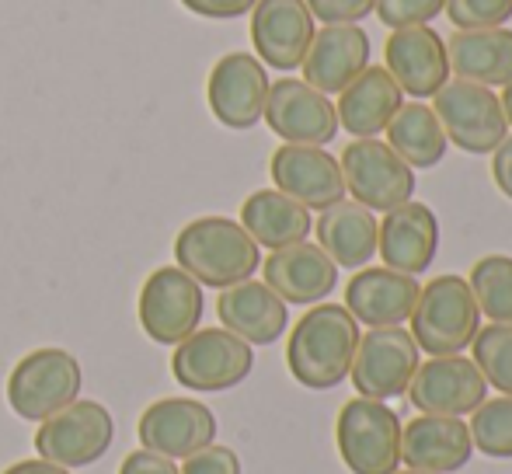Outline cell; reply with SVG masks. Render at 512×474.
I'll list each match as a JSON object with an SVG mask.
<instances>
[{
	"mask_svg": "<svg viewBox=\"0 0 512 474\" xmlns=\"http://www.w3.org/2000/svg\"><path fill=\"white\" fill-rule=\"evenodd\" d=\"M359 339H363L359 321L345 311V304L324 300L293 325L286 342V366L307 391H331L349 380Z\"/></svg>",
	"mask_w": 512,
	"mask_h": 474,
	"instance_id": "1",
	"label": "cell"
},
{
	"mask_svg": "<svg viewBox=\"0 0 512 474\" xmlns=\"http://www.w3.org/2000/svg\"><path fill=\"white\" fill-rule=\"evenodd\" d=\"M175 262L199 286L227 290L262 269V248L251 241V234L237 220L199 217L178 231Z\"/></svg>",
	"mask_w": 512,
	"mask_h": 474,
	"instance_id": "2",
	"label": "cell"
},
{
	"mask_svg": "<svg viewBox=\"0 0 512 474\" xmlns=\"http://www.w3.org/2000/svg\"><path fill=\"white\" fill-rule=\"evenodd\" d=\"M408 332L425 356H464L481 332V311L464 276H436L418 290Z\"/></svg>",
	"mask_w": 512,
	"mask_h": 474,
	"instance_id": "3",
	"label": "cell"
},
{
	"mask_svg": "<svg viewBox=\"0 0 512 474\" xmlns=\"http://www.w3.org/2000/svg\"><path fill=\"white\" fill-rule=\"evenodd\" d=\"M401 415L387 401L352 398L335 422V443L342 464L352 474H398L401 471Z\"/></svg>",
	"mask_w": 512,
	"mask_h": 474,
	"instance_id": "4",
	"label": "cell"
},
{
	"mask_svg": "<svg viewBox=\"0 0 512 474\" xmlns=\"http://www.w3.org/2000/svg\"><path fill=\"white\" fill-rule=\"evenodd\" d=\"M81 363L67 349H35L7 377V401L25 422H46L81 394Z\"/></svg>",
	"mask_w": 512,
	"mask_h": 474,
	"instance_id": "5",
	"label": "cell"
},
{
	"mask_svg": "<svg viewBox=\"0 0 512 474\" xmlns=\"http://www.w3.org/2000/svg\"><path fill=\"white\" fill-rule=\"evenodd\" d=\"M255 370V349L227 328H196L185 342L175 346L171 373L182 387L199 394L230 391L244 384Z\"/></svg>",
	"mask_w": 512,
	"mask_h": 474,
	"instance_id": "6",
	"label": "cell"
},
{
	"mask_svg": "<svg viewBox=\"0 0 512 474\" xmlns=\"http://www.w3.org/2000/svg\"><path fill=\"white\" fill-rule=\"evenodd\" d=\"M432 102H436L432 112H436L446 140L464 154H492L509 136V119L492 88L453 77L432 95Z\"/></svg>",
	"mask_w": 512,
	"mask_h": 474,
	"instance_id": "7",
	"label": "cell"
},
{
	"mask_svg": "<svg viewBox=\"0 0 512 474\" xmlns=\"http://www.w3.org/2000/svg\"><path fill=\"white\" fill-rule=\"evenodd\" d=\"M203 307V286L178 265H161L143 283L136 314H140L147 339H154L157 346H178L199 328Z\"/></svg>",
	"mask_w": 512,
	"mask_h": 474,
	"instance_id": "8",
	"label": "cell"
},
{
	"mask_svg": "<svg viewBox=\"0 0 512 474\" xmlns=\"http://www.w3.org/2000/svg\"><path fill=\"white\" fill-rule=\"evenodd\" d=\"M345 196L373 213H387L415 196V171L387 147V140H352L338 157Z\"/></svg>",
	"mask_w": 512,
	"mask_h": 474,
	"instance_id": "9",
	"label": "cell"
},
{
	"mask_svg": "<svg viewBox=\"0 0 512 474\" xmlns=\"http://www.w3.org/2000/svg\"><path fill=\"white\" fill-rule=\"evenodd\" d=\"M112 440L115 419L102 401H74L42 422L35 433V450L42 461L60 468H88L102 461Z\"/></svg>",
	"mask_w": 512,
	"mask_h": 474,
	"instance_id": "10",
	"label": "cell"
},
{
	"mask_svg": "<svg viewBox=\"0 0 512 474\" xmlns=\"http://www.w3.org/2000/svg\"><path fill=\"white\" fill-rule=\"evenodd\" d=\"M418 363H422V349L415 346L408 328H370L359 339L349 377L359 398L394 401L405 398Z\"/></svg>",
	"mask_w": 512,
	"mask_h": 474,
	"instance_id": "11",
	"label": "cell"
},
{
	"mask_svg": "<svg viewBox=\"0 0 512 474\" xmlns=\"http://www.w3.org/2000/svg\"><path fill=\"white\" fill-rule=\"evenodd\" d=\"M262 119L283 143H300V147H328L338 136L335 102L300 77L269 84Z\"/></svg>",
	"mask_w": 512,
	"mask_h": 474,
	"instance_id": "12",
	"label": "cell"
},
{
	"mask_svg": "<svg viewBox=\"0 0 512 474\" xmlns=\"http://www.w3.org/2000/svg\"><path fill=\"white\" fill-rule=\"evenodd\" d=\"M408 401L418 415H453L464 419L488 398V384L474 359L467 356H432L418 363L408 384Z\"/></svg>",
	"mask_w": 512,
	"mask_h": 474,
	"instance_id": "13",
	"label": "cell"
},
{
	"mask_svg": "<svg viewBox=\"0 0 512 474\" xmlns=\"http://www.w3.org/2000/svg\"><path fill=\"white\" fill-rule=\"evenodd\" d=\"M265 98H269V70L255 53H227L213 63L206 81V102L220 126H258L265 112Z\"/></svg>",
	"mask_w": 512,
	"mask_h": 474,
	"instance_id": "14",
	"label": "cell"
},
{
	"mask_svg": "<svg viewBox=\"0 0 512 474\" xmlns=\"http://www.w3.org/2000/svg\"><path fill=\"white\" fill-rule=\"evenodd\" d=\"M384 70L398 81V88L408 98L425 102L450 81L446 39L432 25L394 28L384 46Z\"/></svg>",
	"mask_w": 512,
	"mask_h": 474,
	"instance_id": "15",
	"label": "cell"
},
{
	"mask_svg": "<svg viewBox=\"0 0 512 474\" xmlns=\"http://www.w3.org/2000/svg\"><path fill=\"white\" fill-rule=\"evenodd\" d=\"M136 433L143 450L185 461L216 440V415L196 398H161L140 415Z\"/></svg>",
	"mask_w": 512,
	"mask_h": 474,
	"instance_id": "16",
	"label": "cell"
},
{
	"mask_svg": "<svg viewBox=\"0 0 512 474\" xmlns=\"http://www.w3.org/2000/svg\"><path fill=\"white\" fill-rule=\"evenodd\" d=\"M317 32L307 0H258L251 7V42L255 56L272 70H300L307 46Z\"/></svg>",
	"mask_w": 512,
	"mask_h": 474,
	"instance_id": "17",
	"label": "cell"
},
{
	"mask_svg": "<svg viewBox=\"0 0 512 474\" xmlns=\"http://www.w3.org/2000/svg\"><path fill=\"white\" fill-rule=\"evenodd\" d=\"M269 175L283 196L297 199L307 210H328V206L345 199V178L338 157H331L324 147H300V143H283L272 154Z\"/></svg>",
	"mask_w": 512,
	"mask_h": 474,
	"instance_id": "18",
	"label": "cell"
},
{
	"mask_svg": "<svg viewBox=\"0 0 512 474\" xmlns=\"http://www.w3.org/2000/svg\"><path fill=\"white\" fill-rule=\"evenodd\" d=\"M370 35L359 25H324L314 32L307 56L300 63V81L317 88L321 95H342L366 67H370Z\"/></svg>",
	"mask_w": 512,
	"mask_h": 474,
	"instance_id": "19",
	"label": "cell"
},
{
	"mask_svg": "<svg viewBox=\"0 0 512 474\" xmlns=\"http://www.w3.org/2000/svg\"><path fill=\"white\" fill-rule=\"evenodd\" d=\"M439 251V220L425 203H408L394 206L380 220L377 234V255L387 269L405 272V276H422L432 269Z\"/></svg>",
	"mask_w": 512,
	"mask_h": 474,
	"instance_id": "20",
	"label": "cell"
},
{
	"mask_svg": "<svg viewBox=\"0 0 512 474\" xmlns=\"http://www.w3.org/2000/svg\"><path fill=\"white\" fill-rule=\"evenodd\" d=\"M262 283L269 290H276L286 304L297 307H314L335 293L338 286V265L324 255L317 244L300 241L290 248L272 251L262 262Z\"/></svg>",
	"mask_w": 512,
	"mask_h": 474,
	"instance_id": "21",
	"label": "cell"
},
{
	"mask_svg": "<svg viewBox=\"0 0 512 474\" xmlns=\"http://www.w3.org/2000/svg\"><path fill=\"white\" fill-rule=\"evenodd\" d=\"M418 290H422V283L415 276L394 272L387 265H380V269L366 265L345 286V311L366 328L405 325L415 311Z\"/></svg>",
	"mask_w": 512,
	"mask_h": 474,
	"instance_id": "22",
	"label": "cell"
},
{
	"mask_svg": "<svg viewBox=\"0 0 512 474\" xmlns=\"http://www.w3.org/2000/svg\"><path fill=\"white\" fill-rule=\"evenodd\" d=\"M216 314H220V325L230 335L248 342L251 349L272 346L290 328V304L276 290H269L265 283H255V279H244V283L220 290Z\"/></svg>",
	"mask_w": 512,
	"mask_h": 474,
	"instance_id": "23",
	"label": "cell"
},
{
	"mask_svg": "<svg viewBox=\"0 0 512 474\" xmlns=\"http://www.w3.org/2000/svg\"><path fill=\"white\" fill-rule=\"evenodd\" d=\"M474 454L471 429L453 415H415L401 429V464L425 474H453Z\"/></svg>",
	"mask_w": 512,
	"mask_h": 474,
	"instance_id": "24",
	"label": "cell"
},
{
	"mask_svg": "<svg viewBox=\"0 0 512 474\" xmlns=\"http://www.w3.org/2000/svg\"><path fill=\"white\" fill-rule=\"evenodd\" d=\"M314 234H317V248H321L338 269L359 272L377 258L380 220H377V213L359 206L356 199H342V203L317 213Z\"/></svg>",
	"mask_w": 512,
	"mask_h": 474,
	"instance_id": "25",
	"label": "cell"
},
{
	"mask_svg": "<svg viewBox=\"0 0 512 474\" xmlns=\"http://www.w3.org/2000/svg\"><path fill=\"white\" fill-rule=\"evenodd\" d=\"M401 105H405V91L398 88V81L384 67H373L370 63L338 95V129L352 133L356 140H373V136H380L391 126V119L398 116Z\"/></svg>",
	"mask_w": 512,
	"mask_h": 474,
	"instance_id": "26",
	"label": "cell"
},
{
	"mask_svg": "<svg viewBox=\"0 0 512 474\" xmlns=\"http://www.w3.org/2000/svg\"><path fill=\"white\" fill-rule=\"evenodd\" d=\"M450 74L481 88L512 84V28H457L446 42Z\"/></svg>",
	"mask_w": 512,
	"mask_h": 474,
	"instance_id": "27",
	"label": "cell"
},
{
	"mask_svg": "<svg viewBox=\"0 0 512 474\" xmlns=\"http://www.w3.org/2000/svg\"><path fill=\"white\" fill-rule=\"evenodd\" d=\"M237 224L251 234V241H255L258 248H269V251L307 241L310 231H314V220H310L307 206L283 196L279 189L251 192V196L244 199L241 220H237Z\"/></svg>",
	"mask_w": 512,
	"mask_h": 474,
	"instance_id": "28",
	"label": "cell"
},
{
	"mask_svg": "<svg viewBox=\"0 0 512 474\" xmlns=\"http://www.w3.org/2000/svg\"><path fill=\"white\" fill-rule=\"evenodd\" d=\"M384 133H387V147H391L411 171L436 168L446 157V150H450V140H446L436 112L425 102L401 105L398 116L391 119V126H387Z\"/></svg>",
	"mask_w": 512,
	"mask_h": 474,
	"instance_id": "29",
	"label": "cell"
},
{
	"mask_svg": "<svg viewBox=\"0 0 512 474\" xmlns=\"http://www.w3.org/2000/svg\"><path fill=\"white\" fill-rule=\"evenodd\" d=\"M481 318L492 325H512V255H485L467 276Z\"/></svg>",
	"mask_w": 512,
	"mask_h": 474,
	"instance_id": "30",
	"label": "cell"
},
{
	"mask_svg": "<svg viewBox=\"0 0 512 474\" xmlns=\"http://www.w3.org/2000/svg\"><path fill=\"white\" fill-rule=\"evenodd\" d=\"M471 440L474 450L495 461H512V398L499 394V398H485L471 412Z\"/></svg>",
	"mask_w": 512,
	"mask_h": 474,
	"instance_id": "31",
	"label": "cell"
},
{
	"mask_svg": "<svg viewBox=\"0 0 512 474\" xmlns=\"http://www.w3.org/2000/svg\"><path fill=\"white\" fill-rule=\"evenodd\" d=\"M471 359L488 387L512 398V325H481L471 342Z\"/></svg>",
	"mask_w": 512,
	"mask_h": 474,
	"instance_id": "32",
	"label": "cell"
},
{
	"mask_svg": "<svg viewBox=\"0 0 512 474\" xmlns=\"http://www.w3.org/2000/svg\"><path fill=\"white\" fill-rule=\"evenodd\" d=\"M453 28H502L512 18V0H446Z\"/></svg>",
	"mask_w": 512,
	"mask_h": 474,
	"instance_id": "33",
	"label": "cell"
},
{
	"mask_svg": "<svg viewBox=\"0 0 512 474\" xmlns=\"http://www.w3.org/2000/svg\"><path fill=\"white\" fill-rule=\"evenodd\" d=\"M446 11V0H377L373 14L380 18V25L394 28H411V25H432L439 14Z\"/></svg>",
	"mask_w": 512,
	"mask_h": 474,
	"instance_id": "34",
	"label": "cell"
},
{
	"mask_svg": "<svg viewBox=\"0 0 512 474\" xmlns=\"http://www.w3.org/2000/svg\"><path fill=\"white\" fill-rule=\"evenodd\" d=\"M377 0H307L310 14L321 25H359L366 14H373Z\"/></svg>",
	"mask_w": 512,
	"mask_h": 474,
	"instance_id": "35",
	"label": "cell"
},
{
	"mask_svg": "<svg viewBox=\"0 0 512 474\" xmlns=\"http://www.w3.org/2000/svg\"><path fill=\"white\" fill-rule=\"evenodd\" d=\"M178 474H241V457L230 447H216L209 443L199 454L185 457V464L178 468Z\"/></svg>",
	"mask_w": 512,
	"mask_h": 474,
	"instance_id": "36",
	"label": "cell"
},
{
	"mask_svg": "<svg viewBox=\"0 0 512 474\" xmlns=\"http://www.w3.org/2000/svg\"><path fill=\"white\" fill-rule=\"evenodd\" d=\"M185 11L199 14V18H213V21H230L241 18V14H251V7L258 0H182Z\"/></svg>",
	"mask_w": 512,
	"mask_h": 474,
	"instance_id": "37",
	"label": "cell"
},
{
	"mask_svg": "<svg viewBox=\"0 0 512 474\" xmlns=\"http://www.w3.org/2000/svg\"><path fill=\"white\" fill-rule=\"evenodd\" d=\"M119 474H178L175 461L154 454V450H133V454L122 461Z\"/></svg>",
	"mask_w": 512,
	"mask_h": 474,
	"instance_id": "38",
	"label": "cell"
},
{
	"mask_svg": "<svg viewBox=\"0 0 512 474\" xmlns=\"http://www.w3.org/2000/svg\"><path fill=\"white\" fill-rule=\"evenodd\" d=\"M492 178L502 196L512 199V133L492 150Z\"/></svg>",
	"mask_w": 512,
	"mask_h": 474,
	"instance_id": "39",
	"label": "cell"
},
{
	"mask_svg": "<svg viewBox=\"0 0 512 474\" xmlns=\"http://www.w3.org/2000/svg\"><path fill=\"white\" fill-rule=\"evenodd\" d=\"M4 474H70L67 468H60V464H49V461H18L11 464V468H4Z\"/></svg>",
	"mask_w": 512,
	"mask_h": 474,
	"instance_id": "40",
	"label": "cell"
},
{
	"mask_svg": "<svg viewBox=\"0 0 512 474\" xmlns=\"http://www.w3.org/2000/svg\"><path fill=\"white\" fill-rule=\"evenodd\" d=\"M499 102H502V112H506V119H509V129H512V84H506V88H502Z\"/></svg>",
	"mask_w": 512,
	"mask_h": 474,
	"instance_id": "41",
	"label": "cell"
},
{
	"mask_svg": "<svg viewBox=\"0 0 512 474\" xmlns=\"http://www.w3.org/2000/svg\"><path fill=\"white\" fill-rule=\"evenodd\" d=\"M398 474H425V471H411V468H408V471H398Z\"/></svg>",
	"mask_w": 512,
	"mask_h": 474,
	"instance_id": "42",
	"label": "cell"
}]
</instances>
